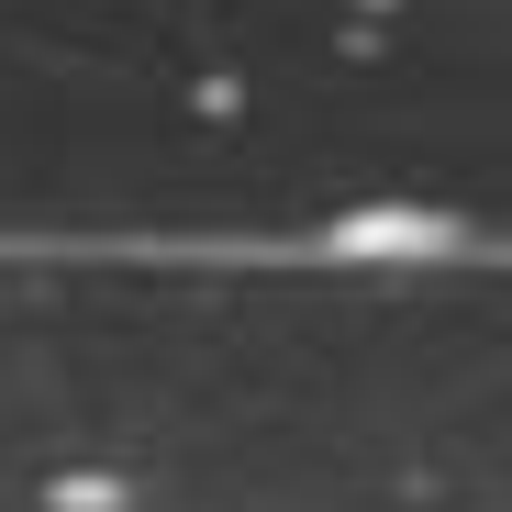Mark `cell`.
Segmentation results:
<instances>
[]
</instances>
